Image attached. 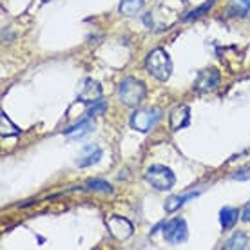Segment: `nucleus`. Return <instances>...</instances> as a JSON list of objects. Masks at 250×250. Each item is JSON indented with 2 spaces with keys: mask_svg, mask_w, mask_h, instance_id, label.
I'll list each match as a JSON object with an SVG mask.
<instances>
[{
  "mask_svg": "<svg viewBox=\"0 0 250 250\" xmlns=\"http://www.w3.org/2000/svg\"><path fill=\"white\" fill-rule=\"evenodd\" d=\"M145 69L150 76H154L160 82H167L172 75V60L165 49L150 51L145 58Z\"/></svg>",
  "mask_w": 250,
  "mask_h": 250,
  "instance_id": "f257e3e1",
  "label": "nucleus"
},
{
  "mask_svg": "<svg viewBox=\"0 0 250 250\" xmlns=\"http://www.w3.org/2000/svg\"><path fill=\"white\" fill-rule=\"evenodd\" d=\"M147 87L142 80H138L134 76H127L120 82L118 85V98L120 102L127 107H138L145 100Z\"/></svg>",
  "mask_w": 250,
  "mask_h": 250,
  "instance_id": "f03ea898",
  "label": "nucleus"
},
{
  "mask_svg": "<svg viewBox=\"0 0 250 250\" xmlns=\"http://www.w3.org/2000/svg\"><path fill=\"white\" fill-rule=\"evenodd\" d=\"M145 180L156 190H170L176 183L172 170L165 165H150L149 169L145 170Z\"/></svg>",
  "mask_w": 250,
  "mask_h": 250,
  "instance_id": "7ed1b4c3",
  "label": "nucleus"
},
{
  "mask_svg": "<svg viewBox=\"0 0 250 250\" xmlns=\"http://www.w3.org/2000/svg\"><path fill=\"white\" fill-rule=\"evenodd\" d=\"M162 116V111L158 107H142L136 109L131 116V127L138 132H149Z\"/></svg>",
  "mask_w": 250,
  "mask_h": 250,
  "instance_id": "20e7f679",
  "label": "nucleus"
},
{
  "mask_svg": "<svg viewBox=\"0 0 250 250\" xmlns=\"http://www.w3.org/2000/svg\"><path fill=\"white\" fill-rule=\"evenodd\" d=\"M105 225H107L109 234H111L114 239H118V241L129 239L132 236V230H134L131 221L122 218V216H109V218L105 219Z\"/></svg>",
  "mask_w": 250,
  "mask_h": 250,
  "instance_id": "39448f33",
  "label": "nucleus"
},
{
  "mask_svg": "<svg viewBox=\"0 0 250 250\" xmlns=\"http://www.w3.org/2000/svg\"><path fill=\"white\" fill-rule=\"evenodd\" d=\"M163 236H165V239L169 243H174V245L183 243L188 236L185 219L174 218L170 219V221H167V223H163Z\"/></svg>",
  "mask_w": 250,
  "mask_h": 250,
  "instance_id": "423d86ee",
  "label": "nucleus"
},
{
  "mask_svg": "<svg viewBox=\"0 0 250 250\" xmlns=\"http://www.w3.org/2000/svg\"><path fill=\"white\" fill-rule=\"evenodd\" d=\"M219 85V73L216 69H205L200 71V75L194 82V89L198 93H210Z\"/></svg>",
  "mask_w": 250,
  "mask_h": 250,
  "instance_id": "0eeeda50",
  "label": "nucleus"
},
{
  "mask_svg": "<svg viewBox=\"0 0 250 250\" xmlns=\"http://www.w3.org/2000/svg\"><path fill=\"white\" fill-rule=\"evenodd\" d=\"M102 98V87L98 85V82L91 80V78H85L82 82L80 91H78V100L83 102V104H94Z\"/></svg>",
  "mask_w": 250,
  "mask_h": 250,
  "instance_id": "6e6552de",
  "label": "nucleus"
},
{
  "mask_svg": "<svg viewBox=\"0 0 250 250\" xmlns=\"http://www.w3.org/2000/svg\"><path fill=\"white\" fill-rule=\"evenodd\" d=\"M102 156H104V150L98 145H85L80 150L78 158H76V165L78 167H91V165H96V163L100 162Z\"/></svg>",
  "mask_w": 250,
  "mask_h": 250,
  "instance_id": "1a4fd4ad",
  "label": "nucleus"
},
{
  "mask_svg": "<svg viewBox=\"0 0 250 250\" xmlns=\"http://www.w3.org/2000/svg\"><path fill=\"white\" fill-rule=\"evenodd\" d=\"M169 124L172 131H180V129H185L188 124H190V107L188 105H178L170 111L169 116Z\"/></svg>",
  "mask_w": 250,
  "mask_h": 250,
  "instance_id": "9d476101",
  "label": "nucleus"
},
{
  "mask_svg": "<svg viewBox=\"0 0 250 250\" xmlns=\"http://www.w3.org/2000/svg\"><path fill=\"white\" fill-rule=\"evenodd\" d=\"M94 131V122L89 118H83L82 122H78L76 125L69 127V129H63V136L71 138V140H80V138L87 136L89 132Z\"/></svg>",
  "mask_w": 250,
  "mask_h": 250,
  "instance_id": "9b49d317",
  "label": "nucleus"
},
{
  "mask_svg": "<svg viewBox=\"0 0 250 250\" xmlns=\"http://www.w3.org/2000/svg\"><path fill=\"white\" fill-rule=\"evenodd\" d=\"M198 190H194V192H187V194H182V196H170L169 200L165 201V212H169V214H172V212H176V210H180L185 203H187L188 200H192V198H196L198 196Z\"/></svg>",
  "mask_w": 250,
  "mask_h": 250,
  "instance_id": "f8f14e48",
  "label": "nucleus"
},
{
  "mask_svg": "<svg viewBox=\"0 0 250 250\" xmlns=\"http://www.w3.org/2000/svg\"><path fill=\"white\" fill-rule=\"evenodd\" d=\"M238 216H239L238 208H234V207H223L221 212H219V223H221V227L225 230H229V229H232V227L236 225Z\"/></svg>",
  "mask_w": 250,
  "mask_h": 250,
  "instance_id": "ddd939ff",
  "label": "nucleus"
},
{
  "mask_svg": "<svg viewBox=\"0 0 250 250\" xmlns=\"http://www.w3.org/2000/svg\"><path fill=\"white\" fill-rule=\"evenodd\" d=\"M249 247V238L245 232H236L230 239H227V243L223 245V249L227 250H245Z\"/></svg>",
  "mask_w": 250,
  "mask_h": 250,
  "instance_id": "4468645a",
  "label": "nucleus"
},
{
  "mask_svg": "<svg viewBox=\"0 0 250 250\" xmlns=\"http://www.w3.org/2000/svg\"><path fill=\"white\" fill-rule=\"evenodd\" d=\"M0 132H2V138L19 136L20 134V129L11 124V120L7 118L6 113H0Z\"/></svg>",
  "mask_w": 250,
  "mask_h": 250,
  "instance_id": "2eb2a0df",
  "label": "nucleus"
},
{
  "mask_svg": "<svg viewBox=\"0 0 250 250\" xmlns=\"http://www.w3.org/2000/svg\"><path fill=\"white\" fill-rule=\"evenodd\" d=\"M142 7H144V0H122L120 2V13L125 15V17L136 15Z\"/></svg>",
  "mask_w": 250,
  "mask_h": 250,
  "instance_id": "dca6fc26",
  "label": "nucleus"
},
{
  "mask_svg": "<svg viewBox=\"0 0 250 250\" xmlns=\"http://www.w3.org/2000/svg\"><path fill=\"white\" fill-rule=\"evenodd\" d=\"M230 13L236 17H247L250 13V0H230Z\"/></svg>",
  "mask_w": 250,
  "mask_h": 250,
  "instance_id": "f3484780",
  "label": "nucleus"
},
{
  "mask_svg": "<svg viewBox=\"0 0 250 250\" xmlns=\"http://www.w3.org/2000/svg\"><path fill=\"white\" fill-rule=\"evenodd\" d=\"M85 190H93V192H105V194H111V192H113V187H111V183L104 182V180H91V182L85 183Z\"/></svg>",
  "mask_w": 250,
  "mask_h": 250,
  "instance_id": "a211bd4d",
  "label": "nucleus"
},
{
  "mask_svg": "<svg viewBox=\"0 0 250 250\" xmlns=\"http://www.w3.org/2000/svg\"><path fill=\"white\" fill-rule=\"evenodd\" d=\"M214 2H216V0H208V2H205V4H203V6H200V7H196V9H192V11L188 13L187 17H183V20H194V19H200L201 15H205V13L208 11V9H210V7L214 6Z\"/></svg>",
  "mask_w": 250,
  "mask_h": 250,
  "instance_id": "6ab92c4d",
  "label": "nucleus"
},
{
  "mask_svg": "<svg viewBox=\"0 0 250 250\" xmlns=\"http://www.w3.org/2000/svg\"><path fill=\"white\" fill-rule=\"evenodd\" d=\"M107 107H109V104H107L105 100H98V102H94L93 105L89 107V111H87V114L93 118V116H96V114H102V113H105L107 111Z\"/></svg>",
  "mask_w": 250,
  "mask_h": 250,
  "instance_id": "aec40b11",
  "label": "nucleus"
},
{
  "mask_svg": "<svg viewBox=\"0 0 250 250\" xmlns=\"http://www.w3.org/2000/svg\"><path fill=\"white\" fill-rule=\"evenodd\" d=\"M232 180H238V182H249L250 180V167H243V169L236 170L232 174Z\"/></svg>",
  "mask_w": 250,
  "mask_h": 250,
  "instance_id": "412c9836",
  "label": "nucleus"
},
{
  "mask_svg": "<svg viewBox=\"0 0 250 250\" xmlns=\"http://www.w3.org/2000/svg\"><path fill=\"white\" fill-rule=\"evenodd\" d=\"M241 219H243L245 223H250V203L245 205L243 212H241Z\"/></svg>",
  "mask_w": 250,
  "mask_h": 250,
  "instance_id": "4be33fe9",
  "label": "nucleus"
},
{
  "mask_svg": "<svg viewBox=\"0 0 250 250\" xmlns=\"http://www.w3.org/2000/svg\"><path fill=\"white\" fill-rule=\"evenodd\" d=\"M42 2H51V0H42Z\"/></svg>",
  "mask_w": 250,
  "mask_h": 250,
  "instance_id": "5701e85b",
  "label": "nucleus"
},
{
  "mask_svg": "<svg viewBox=\"0 0 250 250\" xmlns=\"http://www.w3.org/2000/svg\"><path fill=\"white\" fill-rule=\"evenodd\" d=\"M182 2H187V0H182Z\"/></svg>",
  "mask_w": 250,
  "mask_h": 250,
  "instance_id": "b1692460",
  "label": "nucleus"
}]
</instances>
